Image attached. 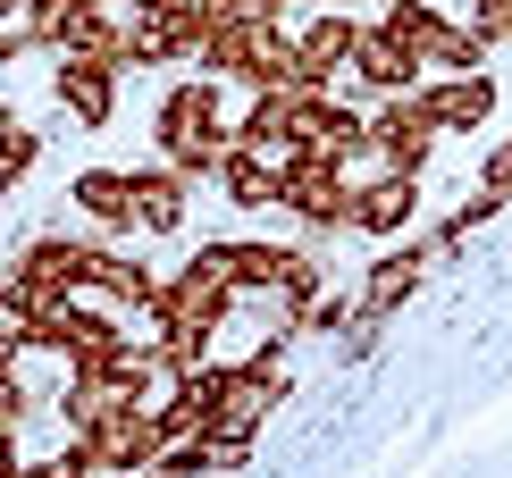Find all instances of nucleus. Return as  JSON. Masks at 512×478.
<instances>
[{
	"instance_id": "nucleus-1",
	"label": "nucleus",
	"mask_w": 512,
	"mask_h": 478,
	"mask_svg": "<svg viewBox=\"0 0 512 478\" xmlns=\"http://www.w3.org/2000/svg\"><path fill=\"white\" fill-rule=\"evenodd\" d=\"M236 151V126L219 118V84H177V93L160 101V160L177 168V177H219V160Z\"/></svg>"
},
{
	"instance_id": "nucleus-2",
	"label": "nucleus",
	"mask_w": 512,
	"mask_h": 478,
	"mask_svg": "<svg viewBox=\"0 0 512 478\" xmlns=\"http://www.w3.org/2000/svg\"><path fill=\"white\" fill-rule=\"evenodd\" d=\"M378 26L412 51V68H437V76H479V59H487V42L471 26H454V17H437L429 0H387Z\"/></svg>"
},
{
	"instance_id": "nucleus-3",
	"label": "nucleus",
	"mask_w": 512,
	"mask_h": 478,
	"mask_svg": "<svg viewBox=\"0 0 512 478\" xmlns=\"http://www.w3.org/2000/svg\"><path fill=\"white\" fill-rule=\"evenodd\" d=\"M277 202H286L311 235L353 227V177H345V160H328V151H286V168H277Z\"/></svg>"
},
{
	"instance_id": "nucleus-4",
	"label": "nucleus",
	"mask_w": 512,
	"mask_h": 478,
	"mask_svg": "<svg viewBox=\"0 0 512 478\" xmlns=\"http://www.w3.org/2000/svg\"><path fill=\"white\" fill-rule=\"evenodd\" d=\"M76 445H84V462H93V470H152L160 453H168L152 403H118V395L76 428Z\"/></svg>"
},
{
	"instance_id": "nucleus-5",
	"label": "nucleus",
	"mask_w": 512,
	"mask_h": 478,
	"mask_svg": "<svg viewBox=\"0 0 512 478\" xmlns=\"http://www.w3.org/2000/svg\"><path fill=\"white\" fill-rule=\"evenodd\" d=\"M429 151H437L429 110H420L412 93H387V110L370 118V160H378V168H403V177H420V168H429Z\"/></svg>"
},
{
	"instance_id": "nucleus-6",
	"label": "nucleus",
	"mask_w": 512,
	"mask_h": 478,
	"mask_svg": "<svg viewBox=\"0 0 512 478\" xmlns=\"http://www.w3.org/2000/svg\"><path fill=\"white\" fill-rule=\"evenodd\" d=\"M353 17L345 9H319L303 34H294V93H328L336 76H345V59H353Z\"/></svg>"
},
{
	"instance_id": "nucleus-7",
	"label": "nucleus",
	"mask_w": 512,
	"mask_h": 478,
	"mask_svg": "<svg viewBox=\"0 0 512 478\" xmlns=\"http://www.w3.org/2000/svg\"><path fill=\"white\" fill-rule=\"evenodd\" d=\"M412 101L429 110L437 135H479L496 118V84L487 76H429V84H412Z\"/></svg>"
},
{
	"instance_id": "nucleus-8",
	"label": "nucleus",
	"mask_w": 512,
	"mask_h": 478,
	"mask_svg": "<svg viewBox=\"0 0 512 478\" xmlns=\"http://www.w3.org/2000/svg\"><path fill=\"white\" fill-rule=\"evenodd\" d=\"M412 219H420V177L378 168L370 185H353V227H361V235H403Z\"/></svg>"
},
{
	"instance_id": "nucleus-9",
	"label": "nucleus",
	"mask_w": 512,
	"mask_h": 478,
	"mask_svg": "<svg viewBox=\"0 0 512 478\" xmlns=\"http://www.w3.org/2000/svg\"><path fill=\"white\" fill-rule=\"evenodd\" d=\"M429 235H420V244H395V252H378L370 260V277H361V311H378V319H387V311H403V302H412V286H420V277H429Z\"/></svg>"
},
{
	"instance_id": "nucleus-10",
	"label": "nucleus",
	"mask_w": 512,
	"mask_h": 478,
	"mask_svg": "<svg viewBox=\"0 0 512 478\" xmlns=\"http://www.w3.org/2000/svg\"><path fill=\"white\" fill-rule=\"evenodd\" d=\"M51 93H59V110H68L76 126H110V110H118V68H101V59H59V68H51Z\"/></svg>"
},
{
	"instance_id": "nucleus-11",
	"label": "nucleus",
	"mask_w": 512,
	"mask_h": 478,
	"mask_svg": "<svg viewBox=\"0 0 512 478\" xmlns=\"http://www.w3.org/2000/svg\"><path fill=\"white\" fill-rule=\"evenodd\" d=\"M126 193H135V227L143 235H177L185 227V202H194L177 168H126Z\"/></svg>"
},
{
	"instance_id": "nucleus-12",
	"label": "nucleus",
	"mask_w": 512,
	"mask_h": 478,
	"mask_svg": "<svg viewBox=\"0 0 512 478\" xmlns=\"http://www.w3.org/2000/svg\"><path fill=\"white\" fill-rule=\"evenodd\" d=\"M345 68H353L361 84H370V93H412V84H420L412 51H403V42H395L387 26H361V34H353V59H345Z\"/></svg>"
},
{
	"instance_id": "nucleus-13",
	"label": "nucleus",
	"mask_w": 512,
	"mask_h": 478,
	"mask_svg": "<svg viewBox=\"0 0 512 478\" xmlns=\"http://www.w3.org/2000/svg\"><path fill=\"white\" fill-rule=\"evenodd\" d=\"M294 118H303V93H294V84H269V93H261V101L244 110L236 143L269 151V160H286V151H294Z\"/></svg>"
},
{
	"instance_id": "nucleus-14",
	"label": "nucleus",
	"mask_w": 512,
	"mask_h": 478,
	"mask_svg": "<svg viewBox=\"0 0 512 478\" xmlns=\"http://www.w3.org/2000/svg\"><path fill=\"white\" fill-rule=\"evenodd\" d=\"M68 202H76L101 235H126V227H135V193H126V168H84V177L68 185Z\"/></svg>"
},
{
	"instance_id": "nucleus-15",
	"label": "nucleus",
	"mask_w": 512,
	"mask_h": 478,
	"mask_svg": "<svg viewBox=\"0 0 512 478\" xmlns=\"http://www.w3.org/2000/svg\"><path fill=\"white\" fill-rule=\"evenodd\" d=\"M277 168H286V160H269V151L236 143V151L219 160V193H227L236 210H269V202H277Z\"/></svg>"
},
{
	"instance_id": "nucleus-16",
	"label": "nucleus",
	"mask_w": 512,
	"mask_h": 478,
	"mask_svg": "<svg viewBox=\"0 0 512 478\" xmlns=\"http://www.w3.org/2000/svg\"><path fill=\"white\" fill-rule=\"evenodd\" d=\"M34 160H42V135H34L17 110H0V185H17Z\"/></svg>"
},
{
	"instance_id": "nucleus-17",
	"label": "nucleus",
	"mask_w": 512,
	"mask_h": 478,
	"mask_svg": "<svg viewBox=\"0 0 512 478\" xmlns=\"http://www.w3.org/2000/svg\"><path fill=\"white\" fill-rule=\"evenodd\" d=\"M471 34L487 42V51H496V42L512 51V0H471Z\"/></svg>"
},
{
	"instance_id": "nucleus-18",
	"label": "nucleus",
	"mask_w": 512,
	"mask_h": 478,
	"mask_svg": "<svg viewBox=\"0 0 512 478\" xmlns=\"http://www.w3.org/2000/svg\"><path fill=\"white\" fill-rule=\"evenodd\" d=\"M479 193H487V202H512V135H504V143H487V160H479Z\"/></svg>"
},
{
	"instance_id": "nucleus-19",
	"label": "nucleus",
	"mask_w": 512,
	"mask_h": 478,
	"mask_svg": "<svg viewBox=\"0 0 512 478\" xmlns=\"http://www.w3.org/2000/svg\"><path fill=\"white\" fill-rule=\"evenodd\" d=\"M17 478H93V462H84V445H68L51 462H17Z\"/></svg>"
},
{
	"instance_id": "nucleus-20",
	"label": "nucleus",
	"mask_w": 512,
	"mask_h": 478,
	"mask_svg": "<svg viewBox=\"0 0 512 478\" xmlns=\"http://www.w3.org/2000/svg\"><path fill=\"white\" fill-rule=\"evenodd\" d=\"M26 411H34V395H26V378H17V361H9L0 369V428H17Z\"/></svg>"
},
{
	"instance_id": "nucleus-21",
	"label": "nucleus",
	"mask_w": 512,
	"mask_h": 478,
	"mask_svg": "<svg viewBox=\"0 0 512 478\" xmlns=\"http://www.w3.org/2000/svg\"><path fill=\"white\" fill-rule=\"evenodd\" d=\"M26 51H42V42H34L26 26H0V68H9V59H26Z\"/></svg>"
},
{
	"instance_id": "nucleus-22",
	"label": "nucleus",
	"mask_w": 512,
	"mask_h": 478,
	"mask_svg": "<svg viewBox=\"0 0 512 478\" xmlns=\"http://www.w3.org/2000/svg\"><path fill=\"white\" fill-rule=\"evenodd\" d=\"M17 470V428H0V478Z\"/></svg>"
},
{
	"instance_id": "nucleus-23",
	"label": "nucleus",
	"mask_w": 512,
	"mask_h": 478,
	"mask_svg": "<svg viewBox=\"0 0 512 478\" xmlns=\"http://www.w3.org/2000/svg\"><path fill=\"white\" fill-rule=\"evenodd\" d=\"M17 361V328H0V369H9Z\"/></svg>"
},
{
	"instance_id": "nucleus-24",
	"label": "nucleus",
	"mask_w": 512,
	"mask_h": 478,
	"mask_svg": "<svg viewBox=\"0 0 512 478\" xmlns=\"http://www.w3.org/2000/svg\"><path fill=\"white\" fill-rule=\"evenodd\" d=\"M9 9H26V0H0V17H9Z\"/></svg>"
},
{
	"instance_id": "nucleus-25",
	"label": "nucleus",
	"mask_w": 512,
	"mask_h": 478,
	"mask_svg": "<svg viewBox=\"0 0 512 478\" xmlns=\"http://www.w3.org/2000/svg\"><path fill=\"white\" fill-rule=\"evenodd\" d=\"M0 202H9V185H0Z\"/></svg>"
},
{
	"instance_id": "nucleus-26",
	"label": "nucleus",
	"mask_w": 512,
	"mask_h": 478,
	"mask_svg": "<svg viewBox=\"0 0 512 478\" xmlns=\"http://www.w3.org/2000/svg\"><path fill=\"white\" fill-rule=\"evenodd\" d=\"M319 9H328V0H319Z\"/></svg>"
},
{
	"instance_id": "nucleus-27",
	"label": "nucleus",
	"mask_w": 512,
	"mask_h": 478,
	"mask_svg": "<svg viewBox=\"0 0 512 478\" xmlns=\"http://www.w3.org/2000/svg\"><path fill=\"white\" fill-rule=\"evenodd\" d=\"M135 478H143V470H135Z\"/></svg>"
}]
</instances>
